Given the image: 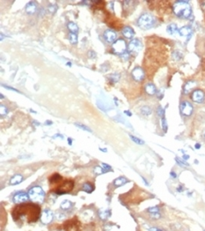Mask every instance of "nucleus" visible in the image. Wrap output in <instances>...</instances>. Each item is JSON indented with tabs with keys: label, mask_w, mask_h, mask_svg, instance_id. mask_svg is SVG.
<instances>
[{
	"label": "nucleus",
	"mask_w": 205,
	"mask_h": 231,
	"mask_svg": "<svg viewBox=\"0 0 205 231\" xmlns=\"http://www.w3.org/2000/svg\"><path fill=\"white\" fill-rule=\"evenodd\" d=\"M41 208L35 204H20L11 212L12 218L19 222H35L41 218Z\"/></svg>",
	"instance_id": "1"
},
{
	"label": "nucleus",
	"mask_w": 205,
	"mask_h": 231,
	"mask_svg": "<svg viewBox=\"0 0 205 231\" xmlns=\"http://www.w3.org/2000/svg\"><path fill=\"white\" fill-rule=\"evenodd\" d=\"M176 16L181 19H188L192 14V9L187 1H177L173 6Z\"/></svg>",
	"instance_id": "2"
},
{
	"label": "nucleus",
	"mask_w": 205,
	"mask_h": 231,
	"mask_svg": "<svg viewBox=\"0 0 205 231\" xmlns=\"http://www.w3.org/2000/svg\"><path fill=\"white\" fill-rule=\"evenodd\" d=\"M29 198L32 201L36 203H43L45 200V192L40 186H34L28 191Z\"/></svg>",
	"instance_id": "3"
},
{
	"label": "nucleus",
	"mask_w": 205,
	"mask_h": 231,
	"mask_svg": "<svg viewBox=\"0 0 205 231\" xmlns=\"http://www.w3.org/2000/svg\"><path fill=\"white\" fill-rule=\"evenodd\" d=\"M155 24V19L152 15L149 13L142 14L137 20V25L143 29H149L152 28Z\"/></svg>",
	"instance_id": "4"
},
{
	"label": "nucleus",
	"mask_w": 205,
	"mask_h": 231,
	"mask_svg": "<svg viewBox=\"0 0 205 231\" xmlns=\"http://www.w3.org/2000/svg\"><path fill=\"white\" fill-rule=\"evenodd\" d=\"M127 50V44L125 41L123 39H118L112 46V51L115 55H122L126 53Z\"/></svg>",
	"instance_id": "5"
},
{
	"label": "nucleus",
	"mask_w": 205,
	"mask_h": 231,
	"mask_svg": "<svg viewBox=\"0 0 205 231\" xmlns=\"http://www.w3.org/2000/svg\"><path fill=\"white\" fill-rule=\"evenodd\" d=\"M74 187V183L72 181H65L62 183V184L56 190V193L57 194H65L72 191Z\"/></svg>",
	"instance_id": "6"
},
{
	"label": "nucleus",
	"mask_w": 205,
	"mask_h": 231,
	"mask_svg": "<svg viewBox=\"0 0 205 231\" xmlns=\"http://www.w3.org/2000/svg\"><path fill=\"white\" fill-rule=\"evenodd\" d=\"M142 42L138 39H132L128 45V50L130 53H138L142 50Z\"/></svg>",
	"instance_id": "7"
},
{
	"label": "nucleus",
	"mask_w": 205,
	"mask_h": 231,
	"mask_svg": "<svg viewBox=\"0 0 205 231\" xmlns=\"http://www.w3.org/2000/svg\"><path fill=\"white\" fill-rule=\"evenodd\" d=\"M54 219V213L50 209H45L44 211L41 212V221L42 224L47 225L50 224Z\"/></svg>",
	"instance_id": "8"
},
{
	"label": "nucleus",
	"mask_w": 205,
	"mask_h": 231,
	"mask_svg": "<svg viewBox=\"0 0 205 231\" xmlns=\"http://www.w3.org/2000/svg\"><path fill=\"white\" fill-rule=\"evenodd\" d=\"M30 198H29V195L24 191H20V192H17L14 196H13V202L15 204H22V203H25Z\"/></svg>",
	"instance_id": "9"
},
{
	"label": "nucleus",
	"mask_w": 205,
	"mask_h": 231,
	"mask_svg": "<svg viewBox=\"0 0 205 231\" xmlns=\"http://www.w3.org/2000/svg\"><path fill=\"white\" fill-rule=\"evenodd\" d=\"M181 111L185 116H190L193 112V106L188 101H183L181 104Z\"/></svg>",
	"instance_id": "10"
},
{
	"label": "nucleus",
	"mask_w": 205,
	"mask_h": 231,
	"mask_svg": "<svg viewBox=\"0 0 205 231\" xmlns=\"http://www.w3.org/2000/svg\"><path fill=\"white\" fill-rule=\"evenodd\" d=\"M131 75L133 77V79L136 81H142L144 79V71L142 68L140 67H136L132 72H131Z\"/></svg>",
	"instance_id": "11"
},
{
	"label": "nucleus",
	"mask_w": 205,
	"mask_h": 231,
	"mask_svg": "<svg viewBox=\"0 0 205 231\" xmlns=\"http://www.w3.org/2000/svg\"><path fill=\"white\" fill-rule=\"evenodd\" d=\"M104 38L105 40L107 41L108 43H114L116 41V38H117V35L116 33L113 30H107L104 33Z\"/></svg>",
	"instance_id": "12"
},
{
	"label": "nucleus",
	"mask_w": 205,
	"mask_h": 231,
	"mask_svg": "<svg viewBox=\"0 0 205 231\" xmlns=\"http://www.w3.org/2000/svg\"><path fill=\"white\" fill-rule=\"evenodd\" d=\"M204 93L200 89L195 90L192 94V100L196 103H201L204 100Z\"/></svg>",
	"instance_id": "13"
},
{
	"label": "nucleus",
	"mask_w": 205,
	"mask_h": 231,
	"mask_svg": "<svg viewBox=\"0 0 205 231\" xmlns=\"http://www.w3.org/2000/svg\"><path fill=\"white\" fill-rule=\"evenodd\" d=\"M123 35L128 39H131L133 38V36L135 35V31L130 28V27H124L123 29L122 30Z\"/></svg>",
	"instance_id": "14"
},
{
	"label": "nucleus",
	"mask_w": 205,
	"mask_h": 231,
	"mask_svg": "<svg viewBox=\"0 0 205 231\" xmlns=\"http://www.w3.org/2000/svg\"><path fill=\"white\" fill-rule=\"evenodd\" d=\"M192 32H193L192 28L188 26H185V27H182L181 28L179 29V34L181 36H191Z\"/></svg>",
	"instance_id": "15"
},
{
	"label": "nucleus",
	"mask_w": 205,
	"mask_h": 231,
	"mask_svg": "<svg viewBox=\"0 0 205 231\" xmlns=\"http://www.w3.org/2000/svg\"><path fill=\"white\" fill-rule=\"evenodd\" d=\"M37 10V5L35 2H29L26 5V11L28 14H34Z\"/></svg>",
	"instance_id": "16"
},
{
	"label": "nucleus",
	"mask_w": 205,
	"mask_h": 231,
	"mask_svg": "<svg viewBox=\"0 0 205 231\" xmlns=\"http://www.w3.org/2000/svg\"><path fill=\"white\" fill-rule=\"evenodd\" d=\"M195 86H196V83H195V81H187L184 85V87H183V92H184V94H188L190 91L195 87Z\"/></svg>",
	"instance_id": "17"
},
{
	"label": "nucleus",
	"mask_w": 205,
	"mask_h": 231,
	"mask_svg": "<svg viewBox=\"0 0 205 231\" xmlns=\"http://www.w3.org/2000/svg\"><path fill=\"white\" fill-rule=\"evenodd\" d=\"M22 181H23V177L20 174H17L11 178L10 183L11 185H17V184L21 183Z\"/></svg>",
	"instance_id": "18"
},
{
	"label": "nucleus",
	"mask_w": 205,
	"mask_h": 231,
	"mask_svg": "<svg viewBox=\"0 0 205 231\" xmlns=\"http://www.w3.org/2000/svg\"><path fill=\"white\" fill-rule=\"evenodd\" d=\"M72 206H73V203H72V201L67 200L62 201L61 203V205H60V208H61L62 210H63V211H67V210L71 209Z\"/></svg>",
	"instance_id": "19"
},
{
	"label": "nucleus",
	"mask_w": 205,
	"mask_h": 231,
	"mask_svg": "<svg viewBox=\"0 0 205 231\" xmlns=\"http://www.w3.org/2000/svg\"><path fill=\"white\" fill-rule=\"evenodd\" d=\"M145 91H146V93H147L148 94L153 95V94H155L157 93V88H156L155 85L152 84V83H149V84H147L146 87H145Z\"/></svg>",
	"instance_id": "20"
},
{
	"label": "nucleus",
	"mask_w": 205,
	"mask_h": 231,
	"mask_svg": "<svg viewBox=\"0 0 205 231\" xmlns=\"http://www.w3.org/2000/svg\"><path fill=\"white\" fill-rule=\"evenodd\" d=\"M127 178H125L124 177H118V178H116L114 181V185L115 186V187H121V186H123L124 185L125 183H127Z\"/></svg>",
	"instance_id": "21"
},
{
	"label": "nucleus",
	"mask_w": 205,
	"mask_h": 231,
	"mask_svg": "<svg viewBox=\"0 0 205 231\" xmlns=\"http://www.w3.org/2000/svg\"><path fill=\"white\" fill-rule=\"evenodd\" d=\"M99 216L100 218L103 220V221H106L107 220L110 216H111V211L107 209V210H101L99 212Z\"/></svg>",
	"instance_id": "22"
},
{
	"label": "nucleus",
	"mask_w": 205,
	"mask_h": 231,
	"mask_svg": "<svg viewBox=\"0 0 205 231\" xmlns=\"http://www.w3.org/2000/svg\"><path fill=\"white\" fill-rule=\"evenodd\" d=\"M72 222H73V221H70L66 224V226H65L66 231H79L78 225L76 223H72Z\"/></svg>",
	"instance_id": "23"
},
{
	"label": "nucleus",
	"mask_w": 205,
	"mask_h": 231,
	"mask_svg": "<svg viewBox=\"0 0 205 231\" xmlns=\"http://www.w3.org/2000/svg\"><path fill=\"white\" fill-rule=\"evenodd\" d=\"M166 31H167V33H169L170 35H175L177 32H179V29H178V28H177V25L175 24V23H173V24H170L169 26H167Z\"/></svg>",
	"instance_id": "24"
},
{
	"label": "nucleus",
	"mask_w": 205,
	"mask_h": 231,
	"mask_svg": "<svg viewBox=\"0 0 205 231\" xmlns=\"http://www.w3.org/2000/svg\"><path fill=\"white\" fill-rule=\"evenodd\" d=\"M108 79H109V81L110 82L112 83V84H115V83H117L119 80H120V74H118V73H113V74H110L109 76H108Z\"/></svg>",
	"instance_id": "25"
},
{
	"label": "nucleus",
	"mask_w": 205,
	"mask_h": 231,
	"mask_svg": "<svg viewBox=\"0 0 205 231\" xmlns=\"http://www.w3.org/2000/svg\"><path fill=\"white\" fill-rule=\"evenodd\" d=\"M67 27H68V29L71 31V33L77 34V33H78V26H77L75 23H73V22H69V23H68V25H67Z\"/></svg>",
	"instance_id": "26"
},
{
	"label": "nucleus",
	"mask_w": 205,
	"mask_h": 231,
	"mask_svg": "<svg viewBox=\"0 0 205 231\" xmlns=\"http://www.w3.org/2000/svg\"><path fill=\"white\" fill-rule=\"evenodd\" d=\"M82 189L83 191L87 192V193H91L93 191V186H92L91 183H85L83 184Z\"/></svg>",
	"instance_id": "27"
},
{
	"label": "nucleus",
	"mask_w": 205,
	"mask_h": 231,
	"mask_svg": "<svg viewBox=\"0 0 205 231\" xmlns=\"http://www.w3.org/2000/svg\"><path fill=\"white\" fill-rule=\"evenodd\" d=\"M61 179L62 177L60 175H58V174H54V175H52L51 177L50 178V183H58Z\"/></svg>",
	"instance_id": "28"
},
{
	"label": "nucleus",
	"mask_w": 205,
	"mask_h": 231,
	"mask_svg": "<svg viewBox=\"0 0 205 231\" xmlns=\"http://www.w3.org/2000/svg\"><path fill=\"white\" fill-rule=\"evenodd\" d=\"M141 112L144 116H149V115L152 114V109L149 106H144V107L141 108Z\"/></svg>",
	"instance_id": "29"
},
{
	"label": "nucleus",
	"mask_w": 205,
	"mask_h": 231,
	"mask_svg": "<svg viewBox=\"0 0 205 231\" xmlns=\"http://www.w3.org/2000/svg\"><path fill=\"white\" fill-rule=\"evenodd\" d=\"M175 161H176V162H177L180 166H181V167H187V166H189V164L185 161V160H182V159H181V158H179V157H175Z\"/></svg>",
	"instance_id": "30"
},
{
	"label": "nucleus",
	"mask_w": 205,
	"mask_h": 231,
	"mask_svg": "<svg viewBox=\"0 0 205 231\" xmlns=\"http://www.w3.org/2000/svg\"><path fill=\"white\" fill-rule=\"evenodd\" d=\"M0 114H1V117H5V116H6L7 115V113H8V109L4 105V104H1V106H0Z\"/></svg>",
	"instance_id": "31"
},
{
	"label": "nucleus",
	"mask_w": 205,
	"mask_h": 231,
	"mask_svg": "<svg viewBox=\"0 0 205 231\" xmlns=\"http://www.w3.org/2000/svg\"><path fill=\"white\" fill-rule=\"evenodd\" d=\"M70 40H71V42H72V44H77V42H78V35H77V34L71 33L70 34Z\"/></svg>",
	"instance_id": "32"
},
{
	"label": "nucleus",
	"mask_w": 205,
	"mask_h": 231,
	"mask_svg": "<svg viewBox=\"0 0 205 231\" xmlns=\"http://www.w3.org/2000/svg\"><path fill=\"white\" fill-rule=\"evenodd\" d=\"M147 212H148L150 214L159 213V206H152V207L148 208V209H147Z\"/></svg>",
	"instance_id": "33"
},
{
	"label": "nucleus",
	"mask_w": 205,
	"mask_h": 231,
	"mask_svg": "<svg viewBox=\"0 0 205 231\" xmlns=\"http://www.w3.org/2000/svg\"><path fill=\"white\" fill-rule=\"evenodd\" d=\"M130 137L131 140L134 141V142L136 143V144H138V145H144V140H140V139H138V138H136V137H135V136L130 135Z\"/></svg>",
	"instance_id": "34"
},
{
	"label": "nucleus",
	"mask_w": 205,
	"mask_h": 231,
	"mask_svg": "<svg viewBox=\"0 0 205 231\" xmlns=\"http://www.w3.org/2000/svg\"><path fill=\"white\" fill-rule=\"evenodd\" d=\"M181 58H182V54H181L180 51H175V52H174V54H173V58H174L175 60H180Z\"/></svg>",
	"instance_id": "35"
},
{
	"label": "nucleus",
	"mask_w": 205,
	"mask_h": 231,
	"mask_svg": "<svg viewBox=\"0 0 205 231\" xmlns=\"http://www.w3.org/2000/svg\"><path fill=\"white\" fill-rule=\"evenodd\" d=\"M75 125L77 126V127H78L79 129H82L84 131H92V130L90 129V128H88L87 126H85V125H84V124H78V123H76L75 124Z\"/></svg>",
	"instance_id": "36"
},
{
	"label": "nucleus",
	"mask_w": 205,
	"mask_h": 231,
	"mask_svg": "<svg viewBox=\"0 0 205 231\" xmlns=\"http://www.w3.org/2000/svg\"><path fill=\"white\" fill-rule=\"evenodd\" d=\"M161 126H162V129L165 132L167 131V123H166V120H165V117H162L161 118Z\"/></svg>",
	"instance_id": "37"
},
{
	"label": "nucleus",
	"mask_w": 205,
	"mask_h": 231,
	"mask_svg": "<svg viewBox=\"0 0 205 231\" xmlns=\"http://www.w3.org/2000/svg\"><path fill=\"white\" fill-rule=\"evenodd\" d=\"M101 167H102L104 173H107V172H108V171L112 170V168H111L109 165H107V163H101Z\"/></svg>",
	"instance_id": "38"
},
{
	"label": "nucleus",
	"mask_w": 205,
	"mask_h": 231,
	"mask_svg": "<svg viewBox=\"0 0 205 231\" xmlns=\"http://www.w3.org/2000/svg\"><path fill=\"white\" fill-rule=\"evenodd\" d=\"M94 173H95L96 175H101V174H103L104 171H103L102 167H101V166L95 167V168H94Z\"/></svg>",
	"instance_id": "39"
},
{
	"label": "nucleus",
	"mask_w": 205,
	"mask_h": 231,
	"mask_svg": "<svg viewBox=\"0 0 205 231\" xmlns=\"http://www.w3.org/2000/svg\"><path fill=\"white\" fill-rule=\"evenodd\" d=\"M158 114H159V116L161 117V118L165 117V111L161 106H159V107L158 108Z\"/></svg>",
	"instance_id": "40"
},
{
	"label": "nucleus",
	"mask_w": 205,
	"mask_h": 231,
	"mask_svg": "<svg viewBox=\"0 0 205 231\" xmlns=\"http://www.w3.org/2000/svg\"><path fill=\"white\" fill-rule=\"evenodd\" d=\"M3 87H5V88H7V89H9V90L15 91V92L19 93V91L17 90V89H15V88H13V87H8V86H5V85H3Z\"/></svg>",
	"instance_id": "41"
},
{
	"label": "nucleus",
	"mask_w": 205,
	"mask_h": 231,
	"mask_svg": "<svg viewBox=\"0 0 205 231\" xmlns=\"http://www.w3.org/2000/svg\"><path fill=\"white\" fill-rule=\"evenodd\" d=\"M56 217H57L58 220H62V219H63V218L65 217V215H64V214H62V213H57V214H56Z\"/></svg>",
	"instance_id": "42"
},
{
	"label": "nucleus",
	"mask_w": 205,
	"mask_h": 231,
	"mask_svg": "<svg viewBox=\"0 0 205 231\" xmlns=\"http://www.w3.org/2000/svg\"><path fill=\"white\" fill-rule=\"evenodd\" d=\"M149 231H165L163 229H158V228H151L149 229Z\"/></svg>",
	"instance_id": "43"
},
{
	"label": "nucleus",
	"mask_w": 205,
	"mask_h": 231,
	"mask_svg": "<svg viewBox=\"0 0 205 231\" xmlns=\"http://www.w3.org/2000/svg\"><path fill=\"white\" fill-rule=\"evenodd\" d=\"M170 175H171V177H172L173 178H176V177H177V174L175 173V172H173V171L170 173Z\"/></svg>",
	"instance_id": "44"
},
{
	"label": "nucleus",
	"mask_w": 205,
	"mask_h": 231,
	"mask_svg": "<svg viewBox=\"0 0 205 231\" xmlns=\"http://www.w3.org/2000/svg\"><path fill=\"white\" fill-rule=\"evenodd\" d=\"M90 55H92L90 58H95V56H96V54H95V52H93V51H91V52H89V56Z\"/></svg>",
	"instance_id": "45"
},
{
	"label": "nucleus",
	"mask_w": 205,
	"mask_h": 231,
	"mask_svg": "<svg viewBox=\"0 0 205 231\" xmlns=\"http://www.w3.org/2000/svg\"><path fill=\"white\" fill-rule=\"evenodd\" d=\"M57 137H59V138H61V139H63V136H62V135H60V134H56V136H53L54 139H56V138H57Z\"/></svg>",
	"instance_id": "46"
},
{
	"label": "nucleus",
	"mask_w": 205,
	"mask_h": 231,
	"mask_svg": "<svg viewBox=\"0 0 205 231\" xmlns=\"http://www.w3.org/2000/svg\"><path fill=\"white\" fill-rule=\"evenodd\" d=\"M195 149H200L201 148V144H195Z\"/></svg>",
	"instance_id": "47"
},
{
	"label": "nucleus",
	"mask_w": 205,
	"mask_h": 231,
	"mask_svg": "<svg viewBox=\"0 0 205 231\" xmlns=\"http://www.w3.org/2000/svg\"><path fill=\"white\" fill-rule=\"evenodd\" d=\"M124 113H125L126 115H128L129 117H131V113H130V111H124Z\"/></svg>",
	"instance_id": "48"
},
{
	"label": "nucleus",
	"mask_w": 205,
	"mask_h": 231,
	"mask_svg": "<svg viewBox=\"0 0 205 231\" xmlns=\"http://www.w3.org/2000/svg\"><path fill=\"white\" fill-rule=\"evenodd\" d=\"M68 144H69L70 146H72V139H71V138H69V139H68Z\"/></svg>",
	"instance_id": "49"
},
{
	"label": "nucleus",
	"mask_w": 205,
	"mask_h": 231,
	"mask_svg": "<svg viewBox=\"0 0 205 231\" xmlns=\"http://www.w3.org/2000/svg\"><path fill=\"white\" fill-rule=\"evenodd\" d=\"M187 159H189V156H188V155H186V154H184V155H183V160H185V161H186V160H187Z\"/></svg>",
	"instance_id": "50"
},
{
	"label": "nucleus",
	"mask_w": 205,
	"mask_h": 231,
	"mask_svg": "<svg viewBox=\"0 0 205 231\" xmlns=\"http://www.w3.org/2000/svg\"><path fill=\"white\" fill-rule=\"evenodd\" d=\"M183 191V190H182V186H180V187L178 188V191H179V192H181V191Z\"/></svg>",
	"instance_id": "51"
},
{
	"label": "nucleus",
	"mask_w": 205,
	"mask_h": 231,
	"mask_svg": "<svg viewBox=\"0 0 205 231\" xmlns=\"http://www.w3.org/2000/svg\"><path fill=\"white\" fill-rule=\"evenodd\" d=\"M45 124H51L52 122H50V121H49V122H48V121H47V122H46Z\"/></svg>",
	"instance_id": "52"
},
{
	"label": "nucleus",
	"mask_w": 205,
	"mask_h": 231,
	"mask_svg": "<svg viewBox=\"0 0 205 231\" xmlns=\"http://www.w3.org/2000/svg\"><path fill=\"white\" fill-rule=\"evenodd\" d=\"M100 150L102 151V152H107V150L106 148H105V149H102V148H100Z\"/></svg>",
	"instance_id": "53"
},
{
	"label": "nucleus",
	"mask_w": 205,
	"mask_h": 231,
	"mask_svg": "<svg viewBox=\"0 0 205 231\" xmlns=\"http://www.w3.org/2000/svg\"><path fill=\"white\" fill-rule=\"evenodd\" d=\"M66 64H67V65H69V66H71V65H72V64H71L70 62H68V63H67Z\"/></svg>",
	"instance_id": "54"
},
{
	"label": "nucleus",
	"mask_w": 205,
	"mask_h": 231,
	"mask_svg": "<svg viewBox=\"0 0 205 231\" xmlns=\"http://www.w3.org/2000/svg\"><path fill=\"white\" fill-rule=\"evenodd\" d=\"M0 96H1V99H4V95L3 94H1Z\"/></svg>",
	"instance_id": "55"
},
{
	"label": "nucleus",
	"mask_w": 205,
	"mask_h": 231,
	"mask_svg": "<svg viewBox=\"0 0 205 231\" xmlns=\"http://www.w3.org/2000/svg\"><path fill=\"white\" fill-rule=\"evenodd\" d=\"M203 137H204V139H205V131H203Z\"/></svg>",
	"instance_id": "56"
},
{
	"label": "nucleus",
	"mask_w": 205,
	"mask_h": 231,
	"mask_svg": "<svg viewBox=\"0 0 205 231\" xmlns=\"http://www.w3.org/2000/svg\"><path fill=\"white\" fill-rule=\"evenodd\" d=\"M203 231H205V230H203Z\"/></svg>",
	"instance_id": "57"
}]
</instances>
